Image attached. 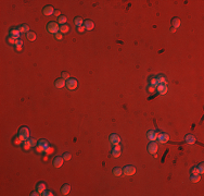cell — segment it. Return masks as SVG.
Returning a JSON list of instances; mask_svg holds the SVG:
<instances>
[{
    "label": "cell",
    "instance_id": "cell-1",
    "mask_svg": "<svg viewBox=\"0 0 204 196\" xmlns=\"http://www.w3.org/2000/svg\"><path fill=\"white\" fill-rule=\"evenodd\" d=\"M18 136H20V138L22 139L23 142L24 141H27V139H29V130L27 129L26 127H22L18 131Z\"/></svg>",
    "mask_w": 204,
    "mask_h": 196
},
{
    "label": "cell",
    "instance_id": "cell-2",
    "mask_svg": "<svg viewBox=\"0 0 204 196\" xmlns=\"http://www.w3.org/2000/svg\"><path fill=\"white\" fill-rule=\"evenodd\" d=\"M59 24L58 23H55V22H50V23H48V25H47V31L48 33H50V34H57V33H59Z\"/></svg>",
    "mask_w": 204,
    "mask_h": 196
},
{
    "label": "cell",
    "instance_id": "cell-3",
    "mask_svg": "<svg viewBox=\"0 0 204 196\" xmlns=\"http://www.w3.org/2000/svg\"><path fill=\"white\" fill-rule=\"evenodd\" d=\"M66 88H68V90H74V89H76L77 88V86H78V83H77V81L75 80V78H68V81H66Z\"/></svg>",
    "mask_w": 204,
    "mask_h": 196
},
{
    "label": "cell",
    "instance_id": "cell-4",
    "mask_svg": "<svg viewBox=\"0 0 204 196\" xmlns=\"http://www.w3.org/2000/svg\"><path fill=\"white\" fill-rule=\"evenodd\" d=\"M123 173L127 176H134L136 173V168L134 166H126V167L123 169Z\"/></svg>",
    "mask_w": 204,
    "mask_h": 196
},
{
    "label": "cell",
    "instance_id": "cell-5",
    "mask_svg": "<svg viewBox=\"0 0 204 196\" xmlns=\"http://www.w3.org/2000/svg\"><path fill=\"white\" fill-rule=\"evenodd\" d=\"M156 141L161 144H165L170 141V136H168V134H166V133H160V134H157Z\"/></svg>",
    "mask_w": 204,
    "mask_h": 196
},
{
    "label": "cell",
    "instance_id": "cell-6",
    "mask_svg": "<svg viewBox=\"0 0 204 196\" xmlns=\"http://www.w3.org/2000/svg\"><path fill=\"white\" fill-rule=\"evenodd\" d=\"M148 150H149V153L151 154V155H154V154H156L157 150H159V146H157V144L155 143V142H151V143L149 144V146H148Z\"/></svg>",
    "mask_w": 204,
    "mask_h": 196
},
{
    "label": "cell",
    "instance_id": "cell-7",
    "mask_svg": "<svg viewBox=\"0 0 204 196\" xmlns=\"http://www.w3.org/2000/svg\"><path fill=\"white\" fill-rule=\"evenodd\" d=\"M120 137L117 134H111L110 135V143L112 144V145H119L120 143Z\"/></svg>",
    "mask_w": 204,
    "mask_h": 196
},
{
    "label": "cell",
    "instance_id": "cell-8",
    "mask_svg": "<svg viewBox=\"0 0 204 196\" xmlns=\"http://www.w3.org/2000/svg\"><path fill=\"white\" fill-rule=\"evenodd\" d=\"M120 154H122V147L119 146V145H114V148L112 149V156L117 158L120 156Z\"/></svg>",
    "mask_w": 204,
    "mask_h": 196
},
{
    "label": "cell",
    "instance_id": "cell-9",
    "mask_svg": "<svg viewBox=\"0 0 204 196\" xmlns=\"http://www.w3.org/2000/svg\"><path fill=\"white\" fill-rule=\"evenodd\" d=\"M157 134H159V133H156L154 130H150L149 132L147 133V137H148V139H149V141H151V142H155V141H156Z\"/></svg>",
    "mask_w": 204,
    "mask_h": 196
},
{
    "label": "cell",
    "instance_id": "cell-10",
    "mask_svg": "<svg viewBox=\"0 0 204 196\" xmlns=\"http://www.w3.org/2000/svg\"><path fill=\"white\" fill-rule=\"evenodd\" d=\"M156 92L161 95H165L167 93V85H164V84H159L156 86Z\"/></svg>",
    "mask_w": 204,
    "mask_h": 196
},
{
    "label": "cell",
    "instance_id": "cell-11",
    "mask_svg": "<svg viewBox=\"0 0 204 196\" xmlns=\"http://www.w3.org/2000/svg\"><path fill=\"white\" fill-rule=\"evenodd\" d=\"M63 157H55L54 159H53V166H54V168H57V169H59V168H61V166L63 165Z\"/></svg>",
    "mask_w": 204,
    "mask_h": 196
},
{
    "label": "cell",
    "instance_id": "cell-12",
    "mask_svg": "<svg viewBox=\"0 0 204 196\" xmlns=\"http://www.w3.org/2000/svg\"><path fill=\"white\" fill-rule=\"evenodd\" d=\"M42 13H43L45 15L49 16V15H52L53 13H54V10H53V8H52L51 6H47V7H45V8H43Z\"/></svg>",
    "mask_w": 204,
    "mask_h": 196
},
{
    "label": "cell",
    "instance_id": "cell-13",
    "mask_svg": "<svg viewBox=\"0 0 204 196\" xmlns=\"http://www.w3.org/2000/svg\"><path fill=\"white\" fill-rule=\"evenodd\" d=\"M20 35H21V32L18 31V29H11V31H10V37L14 38L15 40H17V39H20Z\"/></svg>",
    "mask_w": 204,
    "mask_h": 196
},
{
    "label": "cell",
    "instance_id": "cell-14",
    "mask_svg": "<svg viewBox=\"0 0 204 196\" xmlns=\"http://www.w3.org/2000/svg\"><path fill=\"white\" fill-rule=\"evenodd\" d=\"M66 85V81L63 80V78H58L57 81H55V87L57 88H63L64 86Z\"/></svg>",
    "mask_w": 204,
    "mask_h": 196
},
{
    "label": "cell",
    "instance_id": "cell-15",
    "mask_svg": "<svg viewBox=\"0 0 204 196\" xmlns=\"http://www.w3.org/2000/svg\"><path fill=\"white\" fill-rule=\"evenodd\" d=\"M185 141H186V143H187V144H190V145H193V144L196 143V137H194L193 135L189 134V135H187V136L185 137Z\"/></svg>",
    "mask_w": 204,
    "mask_h": 196
},
{
    "label": "cell",
    "instance_id": "cell-16",
    "mask_svg": "<svg viewBox=\"0 0 204 196\" xmlns=\"http://www.w3.org/2000/svg\"><path fill=\"white\" fill-rule=\"evenodd\" d=\"M85 29H87V31H91V29H94V23L92 22V21H90V20L85 21Z\"/></svg>",
    "mask_w": 204,
    "mask_h": 196
},
{
    "label": "cell",
    "instance_id": "cell-17",
    "mask_svg": "<svg viewBox=\"0 0 204 196\" xmlns=\"http://www.w3.org/2000/svg\"><path fill=\"white\" fill-rule=\"evenodd\" d=\"M69 191H71V185H69V184H64L61 188L62 195H68L69 193Z\"/></svg>",
    "mask_w": 204,
    "mask_h": 196
},
{
    "label": "cell",
    "instance_id": "cell-18",
    "mask_svg": "<svg viewBox=\"0 0 204 196\" xmlns=\"http://www.w3.org/2000/svg\"><path fill=\"white\" fill-rule=\"evenodd\" d=\"M171 25H173L174 29H177L178 27L180 26V20H179L178 18H174L173 20H171Z\"/></svg>",
    "mask_w": 204,
    "mask_h": 196
},
{
    "label": "cell",
    "instance_id": "cell-19",
    "mask_svg": "<svg viewBox=\"0 0 204 196\" xmlns=\"http://www.w3.org/2000/svg\"><path fill=\"white\" fill-rule=\"evenodd\" d=\"M113 174H114L115 176H120L123 174V169L119 167H115L114 169H113Z\"/></svg>",
    "mask_w": 204,
    "mask_h": 196
},
{
    "label": "cell",
    "instance_id": "cell-20",
    "mask_svg": "<svg viewBox=\"0 0 204 196\" xmlns=\"http://www.w3.org/2000/svg\"><path fill=\"white\" fill-rule=\"evenodd\" d=\"M74 24L76 25L77 27H79V26H83V24H84V20H83L82 18H75V20H74Z\"/></svg>",
    "mask_w": 204,
    "mask_h": 196
},
{
    "label": "cell",
    "instance_id": "cell-21",
    "mask_svg": "<svg viewBox=\"0 0 204 196\" xmlns=\"http://www.w3.org/2000/svg\"><path fill=\"white\" fill-rule=\"evenodd\" d=\"M37 191H38L39 194H42L46 191V184L45 183H39L38 186H37Z\"/></svg>",
    "mask_w": 204,
    "mask_h": 196
},
{
    "label": "cell",
    "instance_id": "cell-22",
    "mask_svg": "<svg viewBox=\"0 0 204 196\" xmlns=\"http://www.w3.org/2000/svg\"><path fill=\"white\" fill-rule=\"evenodd\" d=\"M200 180H201L200 174H191V182L192 183H198V182H200Z\"/></svg>",
    "mask_w": 204,
    "mask_h": 196
},
{
    "label": "cell",
    "instance_id": "cell-23",
    "mask_svg": "<svg viewBox=\"0 0 204 196\" xmlns=\"http://www.w3.org/2000/svg\"><path fill=\"white\" fill-rule=\"evenodd\" d=\"M26 37L29 41H34L35 39H36V34H35L34 32H28L27 35H26Z\"/></svg>",
    "mask_w": 204,
    "mask_h": 196
},
{
    "label": "cell",
    "instance_id": "cell-24",
    "mask_svg": "<svg viewBox=\"0 0 204 196\" xmlns=\"http://www.w3.org/2000/svg\"><path fill=\"white\" fill-rule=\"evenodd\" d=\"M38 145L42 146L43 148H45V150L47 148H49V143H48V141H46V139H41V141L38 142Z\"/></svg>",
    "mask_w": 204,
    "mask_h": 196
},
{
    "label": "cell",
    "instance_id": "cell-25",
    "mask_svg": "<svg viewBox=\"0 0 204 196\" xmlns=\"http://www.w3.org/2000/svg\"><path fill=\"white\" fill-rule=\"evenodd\" d=\"M69 31V27L68 26V25H61V26H60V29H59V32L61 33V34H64V33H68Z\"/></svg>",
    "mask_w": 204,
    "mask_h": 196
},
{
    "label": "cell",
    "instance_id": "cell-26",
    "mask_svg": "<svg viewBox=\"0 0 204 196\" xmlns=\"http://www.w3.org/2000/svg\"><path fill=\"white\" fill-rule=\"evenodd\" d=\"M156 78H157V82H159V84H164V85H167V81H166L165 76L160 75V76H157Z\"/></svg>",
    "mask_w": 204,
    "mask_h": 196
},
{
    "label": "cell",
    "instance_id": "cell-27",
    "mask_svg": "<svg viewBox=\"0 0 204 196\" xmlns=\"http://www.w3.org/2000/svg\"><path fill=\"white\" fill-rule=\"evenodd\" d=\"M18 31L21 33H28L29 27H28V25H21V26L18 27Z\"/></svg>",
    "mask_w": 204,
    "mask_h": 196
},
{
    "label": "cell",
    "instance_id": "cell-28",
    "mask_svg": "<svg viewBox=\"0 0 204 196\" xmlns=\"http://www.w3.org/2000/svg\"><path fill=\"white\" fill-rule=\"evenodd\" d=\"M31 143H29V141L27 139V141H24L23 142V149L24 150H29L31 149Z\"/></svg>",
    "mask_w": 204,
    "mask_h": 196
},
{
    "label": "cell",
    "instance_id": "cell-29",
    "mask_svg": "<svg viewBox=\"0 0 204 196\" xmlns=\"http://www.w3.org/2000/svg\"><path fill=\"white\" fill-rule=\"evenodd\" d=\"M66 18L64 15H61V16H59V19H58V23H59V24H61V25H64L66 23Z\"/></svg>",
    "mask_w": 204,
    "mask_h": 196
},
{
    "label": "cell",
    "instance_id": "cell-30",
    "mask_svg": "<svg viewBox=\"0 0 204 196\" xmlns=\"http://www.w3.org/2000/svg\"><path fill=\"white\" fill-rule=\"evenodd\" d=\"M36 151H37L38 154H42V153H45L46 150H45V148H43L42 146L37 145V146H36Z\"/></svg>",
    "mask_w": 204,
    "mask_h": 196
},
{
    "label": "cell",
    "instance_id": "cell-31",
    "mask_svg": "<svg viewBox=\"0 0 204 196\" xmlns=\"http://www.w3.org/2000/svg\"><path fill=\"white\" fill-rule=\"evenodd\" d=\"M150 85H151V86H154V87H156V86L159 85V82H157V78H151V82H150Z\"/></svg>",
    "mask_w": 204,
    "mask_h": 196
},
{
    "label": "cell",
    "instance_id": "cell-32",
    "mask_svg": "<svg viewBox=\"0 0 204 196\" xmlns=\"http://www.w3.org/2000/svg\"><path fill=\"white\" fill-rule=\"evenodd\" d=\"M46 155H51V154H53L54 153V147H50L49 146V148H47L46 149Z\"/></svg>",
    "mask_w": 204,
    "mask_h": 196
},
{
    "label": "cell",
    "instance_id": "cell-33",
    "mask_svg": "<svg viewBox=\"0 0 204 196\" xmlns=\"http://www.w3.org/2000/svg\"><path fill=\"white\" fill-rule=\"evenodd\" d=\"M198 169H199V173L203 174L204 173V163H200V165L198 166Z\"/></svg>",
    "mask_w": 204,
    "mask_h": 196
},
{
    "label": "cell",
    "instance_id": "cell-34",
    "mask_svg": "<svg viewBox=\"0 0 204 196\" xmlns=\"http://www.w3.org/2000/svg\"><path fill=\"white\" fill-rule=\"evenodd\" d=\"M148 92H149L150 94H153V93H155V92H156V87H154V86L149 85V87H148Z\"/></svg>",
    "mask_w": 204,
    "mask_h": 196
},
{
    "label": "cell",
    "instance_id": "cell-35",
    "mask_svg": "<svg viewBox=\"0 0 204 196\" xmlns=\"http://www.w3.org/2000/svg\"><path fill=\"white\" fill-rule=\"evenodd\" d=\"M71 158H72V155H71L69 153H65V154L63 155V159L66 160V161H68V160L71 159Z\"/></svg>",
    "mask_w": 204,
    "mask_h": 196
},
{
    "label": "cell",
    "instance_id": "cell-36",
    "mask_svg": "<svg viewBox=\"0 0 204 196\" xmlns=\"http://www.w3.org/2000/svg\"><path fill=\"white\" fill-rule=\"evenodd\" d=\"M54 37H55V39H57V40H62V39H63V35L61 34V33H57V34L54 35Z\"/></svg>",
    "mask_w": 204,
    "mask_h": 196
},
{
    "label": "cell",
    "instance_id": "cell-37",
    "mask_svg": "<svg viewBox=\"0 0 204 196\" xmlns=\"http://www.w3.org/2000/svg\"><path fill=\"white\" fill-rule=\"evenodd\" d=\"M62 78L65 80V81H68L69 78V74L68 73V72H62Z\"/></svg>",
    "mask_w": 204,
    "mask_h": 196
},
{
    "label": "cell",
    "instance_id": "cell-38",
    "mask_svg": "<svg viewBox=\"0 0 204 196\" xmlns=\"http://www.w3.org/2000/svg\"><path fill=\"white\" fill-rule=\"evenodd\" d=\"M28 141H29V143H31V146H32V147H35V146H37V145H38V143H37V141H36V139L31 138V139H28Z\"/></svg>",
    "mask_w": 204,
    "mask_h": 196
},
{
    "label": "cell",
    "instance_id": "cell-39",
    "mask_svg": "<svg viewBox=\"0 0 204 196\" xmlns=\"http://www.w3.org/2000/svg\"><path fill=\"white\" fill-rule=\"evenodd\" d=\"M22 142H23V141L20 138V136H18V135L14 138V144H15V145H20V144L22 143Z\"/></svg>",
    "mask_w": 204,
    "mask_h": 196
},
{
    "label": "cell",
    "instance_id": "cell-40",
    "mask_svg": "<svg viewBox=\"0 0 204 196\" xmlns=\"http://www.w3.org/2000/svg\"><path fill=\"white\" fill-rule=\"evenodd\" d=\"M191 174H200L199 173V169H198V167H193L191 169Z\"/></svg>",
    "mask_w": 204,
    "mask_h": 196
},
{
    "label": "cell",
    "instance_id": "cell-41",
    "mask_svg": "<svg viewBox=\"0 0 204 196\" xmlns=\"http://www.w3.org/2000/svg\"><path fill=\"white\" fill-rule=\"evenodd\" d=\"M8 43H9V44H11V45H15V39H14V38H12V37H10V36H9V37H8Z\"/></svg>",
    "mask_w": 204,
    "mask_h": 196
},
{
    "label": "cell",
    "instance_id": "cell-42",
    "mask_svg": "<svg viewBox=\"0 0 204 196\" xmlns=\"http://www.w3.org/2000/svg\"><path fill=\"white\" fill-rule=\"evenodd\" d=\"M43 196H53V192H51V191H45V192L42 193Z\"/></svg>",
    "mask_w": 204,
    "mask_h": 196
},
{
    "label": "cell",
    "instance_id": "cell-43",
    "mask_svg": "<svg viewBox=\"0 0 204 196\" xmlns=\"http://www.w3.org/2000/svg\"><path fill=\"white\" fill-rule=\"evenodd\" d=\"M22 45H23V41L21 40V39H17V40H15V46H17V47H22Z\"/></svg>",
    "mask_w": 204,
    "mask_h": 196
},
{
    "label": "cell",
    "instance_id": "cell-44",
    "mask_svg": "<svg viewBox=\"0 0 204 196\" xmlns=\"http://www.w3.org/2000/svg\"><path fill=\"white\" fill-rule=\"evenodd\" d=\"M60 14H61V11H59V10H54V13H53V15H55V16H58V18H59V16H61Z\"/></svg>",
    "mask_w": 204,
    "mask_h": 196
},
{
    "label": "cell",
    "instance_id": "cell-45",
    "mask_svg": "<svg viewBox=\"0 0 204 196\" xmlns=\"http://www.w3.org/2000/svg\"><path fill=\"white\" fill-rule=\"evenodd\" d=\"M77 29H78V32H79V33H83V32H84L86 29H85V26H79V27H78Z\"/></svg>",
    "mask_w": 204,
    "mask_h": 196
},
{
    "label": "cell",
    "instance_id": "cell-46",
    "mask_svg": "<svg viewBox=\"0 0 204 196\" xmlns=\"http://www.w3.org/2000/svg\"><path fill=\"white\" fill-rule=\"evenodd\" d=\"M31 195L32 196H37V195H39V193H38V191H37V192H33Z\"/></svg>",
    "mask_w": 204,
    "mask_h": 196
},
{
    "label": "cell",
    "instance_id": "cell-47",
    "mask_svg": "<svg viewBox=\"0 0 204 196\" xmlns=\"http://www.w3.org/2000/svg\"><path fill=\"white\" fill-rule=\"evenodd\" d=\"M175 32H176V29H174V27L170 29V33H175Z\"/></svg>",
    "mask_w": 204,
    "mask_h": 196
},
{
    "label": "cell",
    "instance_id": "cell-48",
    "mask_svg": "<svg viewBox=\"0 0 204 196\" xmlns=\"http://www.w3.org/2000/svg\"><path fill=\"white\" fill-rule=\"evenodd\" d=\"M43 160H45V161H47V160H48V157H47V156H45V158H43Z\"/></svg>",
    "mask_w": 204,
    "mask_h": 196
},
{
    "label": "cell",
    "instance_id": "cell-49",
    "mask_svg": "<svg viewBox=\"0 0 204 196\" xmlns=\"http://www.w3.org/2000/svg\"><path fill=\"white\" fill-rule=\"evenodd\" d=\"M21 49H22V47H17V51H20Z\"/></svg>",
    "mask_w": 204,
    "mask_h": 196
}]
</instances>
